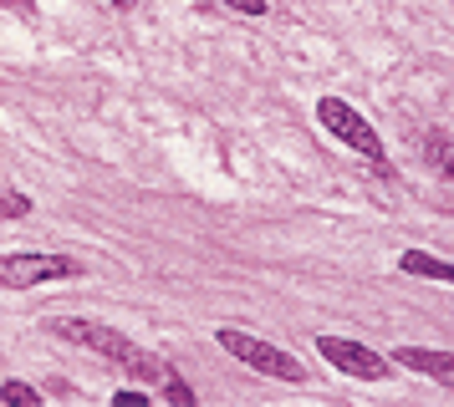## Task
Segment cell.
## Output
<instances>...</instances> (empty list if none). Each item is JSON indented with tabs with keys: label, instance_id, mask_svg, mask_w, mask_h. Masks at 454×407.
I'll use <instances>...</instances> for the list:
<instances>
[{
	"label": "cell",
	"instance_id": "obj_1",
	"mask_svg": "<svg viewBox=\"0 0 454 407\" xmlns=\"http://www.w3.org/2000/svg\"><path fill=\"white\" fill-rule=\"evenodd\" d=\"M46 331H51V336H62V342H77V346H87V351H98V357H107L113 366H123V372H133V377H144V382H164V377H168V366L159 362L153 351L133 346L123 331H113V326H103V321L57 316V321H46Z\"/></svg>",
	"mask_w": 454,
	"mask_h": 407
},
{
	"label": "cell",
	"instance_id": "obj_4",
	"mask_svg": "<svg viewBox=\"0 0 454 407\" xmlns=\"http://www.w3.org/2000/svg\"><path fill=\"white\" fill-rule=\"evenodd\" d=\"M72 275H82V260H72V255H51V250L0 255V290H36V285L72 280Z\"/></svg>",
	"mask_w": 454,
	"mask_h": 407
},
{
	"label": "cell",
	"instance_id": "obj_13",
	"mask_svg": "<svg viewBox=\"0 0 454 407\" xmlns=\"http://www.w3.org/2000/svg\"><path fill=\"white\" fill-rule=\"evenodd\" d=\"M220 5H230V11H240V16H266V11H270L266 0H220Z\"/></svg>",
	"mask_w": 454,
	"mask_h": 407
},
{
	"label": "cell",
	"instance_id": "obj_11",
	"mask_svg": "<svg viewBox=\"0 0 454 407\" xmlns=\"http://www.w3.org/2000/svg\"><path fill=\"white\" fill-rule=\"evenodd\" d=\"M164 397L168 403H179V407H194V387L179 382V377H164Z\"/></svg>",
	"mask_w": 454,
	"mask_h": 407
},
{
	"label": "cell",
	"instance_id": "obj_12",
	"mask_svg": "<svg viewBox=\"0 0 454 407\" xmlns=\"http://www.w3.org/2000/svg\"><path fill=\"white\" fill-rule=\"evenodd\" d=\"M113 407H148V392L144 387H123V392H113Z\"/></svg>",
	"mask_w": 454,
	"mask_h": 407
},
{
	"label": "cell",
	"instance_id": "obj_9",
	"mask_svg": "<svg viewBox=\"0 0 454 407\" xmlns=\"http://www.w3.org/2000/svg\"><path fill=\"white\" fill-rule=\"evenodd\" d=\"M0 403H11V407H42V392H36L31 382L5 377V382H0Z\"/></svg>",
	"mask_w": 454,
	"mask_h": 407
},
{
	"label": "cell",
	"instance_id": "obj_6",
	"mask_svg": "<svg viewBox=\"0 0 454 407\" xmlns=\"http://www.w3.org/2000/svg\"><path fill=\"white\" fill-rule=\"evenodd\" d=\"M393 362L409 366V372H419V377H434L439 387H450L454 392V351H439V346H398Z\"/></svg>",
	"mask_w": 454,
	"mask_h": 407
},
{
	"label": "cell",
	"instance_id": "obj_2",
	"mask_svg": "<svg viewBox=\"0 0 454 407\" xmlns=\"http://www.w3.org/2000/svg\"><path fill=\"white\" fill-rule=\"evenodd\" d=\"M317 122L327 127L332 138L342 142V148H352V153H363V158L378 168V173H388V153H383V138H378V127H372L352 102L342 97H322L317 102Z\"/></svg>",
	"mask_w": 454,
	"mask_h": 407
},
{
	"label": "cell",
	"instance_id": "obj_5",
	"mask_svg": "<svg viewBox=\"0 0 454 407\" xmlns=\"http://www.w3.org/2000/svg\"><path fill=\"white\" fill-rule=\"evenodd\" d=\"M317 357L332 362L337 372H348L357 382H383L388 377V362L363 342H348V336H317Z\"/></svg>",
	"mask_w": 454,
	"mask_h": 407
},
{
	"label": "cell",
	"instance_id": "obj_3",
	"mask_svg": "<svg viewBox=\"0 0 454 407\" xmlns=\"http://www.w3.org/2000/svg\"><path fill=\"white\" fill-rule=\"evenodd\" d=\"M215 342H220V351H230L235 362H246L250 372H261V377H276V382H307V372H301V362H296L291 351L261 342V336H250V331H240V326H220Z\"/></svg>",
	"mask_w": 454,
	"mask_h": 407
},
{
	"label": "cell",
	"instance_id": "obj_10",
	"mask_svg": "<svg viewBox=\"0 0 454 407\" xmlns=\"http://www.w3.org/2000/svg\"><path fill=\"white\" fill-rule=\"evenodd\" d=\"M31 214V199L21 188H0V219H26Z\"/></svg>",
	"mask_w": 454,
	"mask_h": 407
},
{
	"label": "cell",
	"instance_id": "obj_7",
	"mask_svg": "<svg viewBox=\"0 0 454 407\" xmlns=\"http://www.w3.org/2000/svg\"><path fill=\"white\" fill-rule=\"evenodd\" d=\"M398 270H403V275H424V280L454 285V260H439V255H424V250H403V255H398Z\"/></svg>",
	"mask_w": 454,
	"mask_h": 407
},
{
	"label": "cell",
	"instance_id": "obj_14",
	"mask_svg": "<svg viewBox=\"0 0 454 407\" xmlns=\"http://www.w3.org/2000/svg\"><path fill=\"white\" fill-rule=\"evenodd\" d=\"M113 5H118V11H133V5H138V0H113Z\"/></svg>",
	"mask_w": 454,
	"mask_h": 407
},
{
	"label": "cell",
	"instance_id": "obj_8",
	"mask_svg": "<svg viewBox=\"0 0 454 407\" xmlns=\"http://www.w3.org/2000/svg\"><path fill=\"white\" fill-rule=\"evenodd\" d=\"M424 158H429L444 179H454V138H450V133H429V142H424Z\"/></svg>",
	"mask_w": 454,
	"mask_h": 407
}]
</instances>
